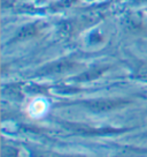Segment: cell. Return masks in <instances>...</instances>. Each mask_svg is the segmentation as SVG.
I'll use <instances>...</instances> for the list:
<instances>
[{"mask_svg": "<svg viewBox=\"0 0 147 157\" xmlns=\"http://www.w3.org/2000/svg\"><path fill=\"white\" fill-rule=\"evenodd\" d=\"M39 31V23H30V25H24L22 29L17 33L15 39H24L32 37Z\"/></svg>", "mask_w": 147, "mask_h": 157, "instance_id": "cell-2", "label": "cell"}, {"mask_svg": "<svg viewBox=\"0 0 147 157\" xmlns=\"http://www.w3.org/2000/svg\"><path fill=\"white\" fill-rule=\"evenodd\" d=\"M125 102L118 101V99H97L86 103L88 109L93 110V111H109L113 109L121 106Z\"/></svg>", "mask_w": 147, "mask_h": 157, "instance_id": "cell-1", "label": "cell"}, {"mask_svg": "<svg viewBox=\"0 0 147 157\" xmlns=\"http://www.w3.org/2000/svg\"><path fill=\"white\" fill-rule=\"evenodd\" d=\"M74 65L73 63H69V61H62V63H56V64H53L46 67L45 68V72L46 73H60V72H63V71H67L70 67H73Z\"/></svg>", "mask_w": 147, "mask_h": 157, "instance_id": "cell-3", "label": "cell"}]
</instances>
